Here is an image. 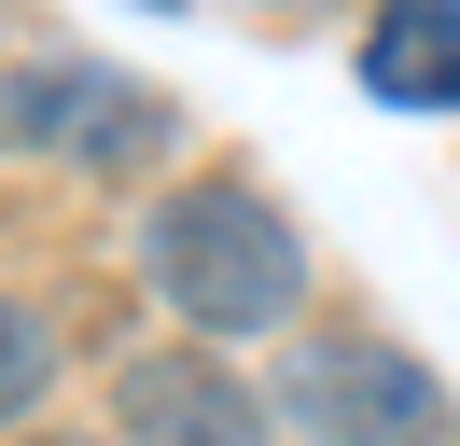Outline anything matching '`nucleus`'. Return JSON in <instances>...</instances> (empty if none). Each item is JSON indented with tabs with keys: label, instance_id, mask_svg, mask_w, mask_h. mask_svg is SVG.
<instances>
[{
	"label": "nucleus",
	"instance_id": "1",
	"mask_svg": "<svg viewBox=\"0 0 460 446\" xmlns=\"http://www.w3.org/2000/svg\"><path fill=\"white\" fill-rule=\"evenodd\" d=\"M140 251H154V293L196 334H279L293 307H307V237H293V210L265 182H237V167L154 195Z\"/></svg>",
	"mask_w": 460,
	"mask_h": 446
},
{
	"label": "nucleus",
	"instance_id": "3",
	"mask_svg": "<svg viewBox=\"0 0 460 446\" xmlns=\"http://www.w3.org/2000/svg\"><path fill=\"white\" fill-rule=\"evenodd\" d=\"M112 405H126V433H140V446H265V405H252L209 349H181V362H168V349L126 362Z\"/></svg>",
	"mask_w": 460,
	"mask_h": 446
},
{
	"label": "nucleus",
	"instance_id": "5",
	"mask_svg": "<svg viewBox=\"0 0 460 446\" xmlns=\"http://www.w3.org/2000/svg\"><path fill=\"white\" fill-rule=\"evenodd\" d=\"M98 112H154V98H126V84H98V70H29L14 98H0V139H29V154H57V139H84V154H126Z\"/></svg>",
	"mask_w": 460,
	"mask_h": 446
},
{
	"label": "nucleus",
	"instance_id": "4",
	"mask_svg": "<svg viewBox=\"0 0 460 446\" xmlns=\"http://www.w3.org/2000/svg\"><path fill=\"white\" fill-rule=\"evenodd\" d=\"M363 98L391 112H460V0H419V14L363 28Z\"/></svg>",
	"mask_w": 460,
	"mask_h": 446
},
{
	"label": "nucleus",
	"instance_id": "6",
	"mask_svg": "<svg viewBox=\"0 0 460 446\" xmlns=\"http://www.w3.org/2000/svg\"><path fill=\"white\" fill-rule=\"evenodd\" d=\"M42 390H57V321L0 293V418H29Z\"/></svg>",
	"mask_w": 460,
	"mask_h": 446
},
{
	"label": "nucleus",
	"instance_id": "2",
	"mask_svg": "<svg viewBox=\"0 0 460 446\" xmlns=\"http://www.w3.org/2000/svg\"><path fill=\"white\" fill-rule=\"evenodd\" d=\"M279 418H293V446H432L447 433V377L419 349H391L376 321H321L279 362Z\"/></svg>",
	"mask_w": 460,
	"mask_h": 446
}]
</instances>
